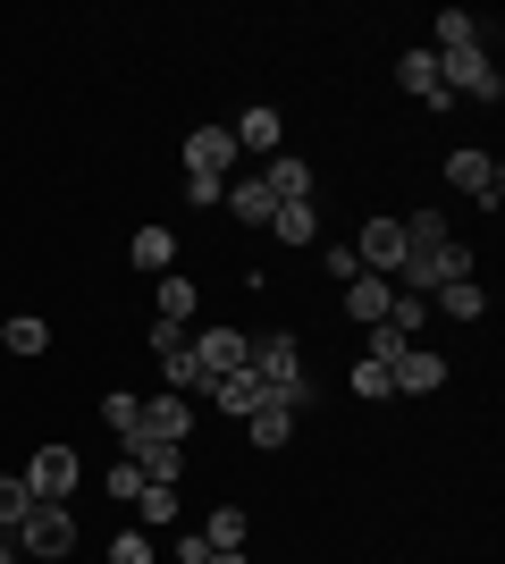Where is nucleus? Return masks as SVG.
I'll return each instance as SVG.
<instances>
[{"instance_id":"b1692460","label":"nucleus","mask_w":505,"mask_h":564,"mask_svg":"<svg viewBox=\"0 0 505 564\" xmlns=\"http://www.w3.org/2000/svg\"><path fill=\"white\" fill-rule=\"evenodd\" d=\"M152 304H161V321H177V329H186V321H194V279L161 270V286H152Z\"/></svg>"},{"instance_id":"9b49d317","label":"nucleus","mask_w":505,"mask_h":564,"mask_svg":"<svg viewBox=\"0 0 505 564\" xmlns=\"http://www.w3.org/2000/svg\"><path fill=\"white\" fill-rule=\"evenodd\" d=\"M447 177H455V186L472 194V203H488V212H497V194H505V169L488 161V152H447Z\"/></svg>"},{"instance_id":"412c9836","label":"nucleus","mask_w":505,"mask_h":564,"mask_svg":"<svg viewBox=\"0 0 505 564\" xmlns=\"http://www.w3.org/2000/svg\"><path fill=\"white\" fill-rule=\"evenodd\" d=\"M127 253H135V270H152V279H161V270H177V236H168V228H135V245H127Z\"/></svg>"},{"instance_id":"f3484780","label":"nucleus","mask_w":505,"mask_h":564,"mask_svg":"<svg viewBox=\"0 0 505 564\" xmlns=\"http://www.w3.org/2000/svg\"><path fill=\"white\" fill-rule=\"evenodd\" d=\"M387 304H396V279H371V270H354V295H345V312H354L362 329H380Z\"/></svg>"},{"instance_id":"4468645a","label":"nucleus","mask_w":505,"mask_h":564,"mask_svg":"<svg viewBox=\"0 0 505 564\" xmlns=\"http://www.w3.org/2000/svg\"><path fill=\"white\" fill-rule=\"evenodd\" d=\"M244 438H253V447H287V438H295V404L287 397H262L253 413H244Z\"/></svg>"},{"instance_id":"473e14b6","label":"nucleus","mask_w":505,"mask_h":564,"mask_svg":"<svg viewBox=\"0 0 505 564\" xmlns=\"http://www.w3.org/2000/svg\"><path fill=\"white\" fill-rule=\"evenodd\" d=\"M362 346H371V354H362V362H396V354H405L413 337H396V329H387V321H380V329H362Z\"/></svg>"},{"instance_id":"c85d7f7f","label":"nucleus","mask_w":505,"mask_h":564,"mask_svg":"<svg viewBox=\"0 0 505 564\" xmlns=\"http://www.w3.org/2000/svg\"><path fill=\"white\" fill-rule=\"evenodd\" d=\"M101 422L119 430V438H135V422H144V397H127V388H119V397H101Z\"/></svg>"},{"instance_id":"1a4fd4ad","label":"nucleus","mask_w":505,"mask_h":564,"mask_svg":"<svg viewBox=\"0 0 505 564\" xmlns=\"http://www.w3.org/2000/svg\"><path fill=\"white\" fill-rule=\"evenodd\" d=\"M387 379H396V397H430V388H447V354L405 346L396 362H387Z\"/></svg>"},{"instance_id":"423d86ee","label":"nucleus","mask_w":505,"mask_h":564,"mask_svg":"<svg viewBox=\"0 0 505 564\" xmlns=\"http://www.w3.org/2000/svg\"><path fill=\"white\" fill-rule=\"evenodd\" d=\"M76 480H85V464H76L68 447H34V455H25V489H34V497H51V506H68V497H76Z\"/></svg>"},{"instance_id":"ddd939ff","label":"nucleus","mask_w":505,"mask_h":564,"mask_svg":"<svg viewBox=\"0 0 505 564\" xmlns=\"http://www.w3.org/2000/svg\"><path fill=\"white\" fill-rule=\"evenodd\" d=\"M135 430H144V438H168V447H186V438H194V404L186 397H152Z\"/></svg>"},{"instance_id":"393cba45","label":"nucleus","mask_w":505,"mask_h":564,"mask_svg":"<svg viewBox=\"0 0 505 564\" xmlns=\"http://www.w3.org/2000/svg\"><path fill=\"white\" fill-rule=\"evenodd\" d=\"M0 346H9V354H43V346H51V321L18 312V321H0Z\"/></svg>"},{"instance_id":"0eeeda50","label":"nucleus","mask_w":505,"mask_h":564,"mask_svg":"<svg viewBox=\"0 0 505 564\" xmlns=\"http://www.w3.org/2000/svg\"><path fill=\"white\" fill-rule=\"evenodd\" d=\"M354 270H371V279L405 270V219H362V236H354Z\"/></svg>"},{"instance_id":"f8f14e48","label":"nucleus","mask_w":505,"mask_h":564,"mask_svg":"<svg viewBox=\"0 0 505 564\" xmlns=\"http://www.w3.org/2000/svg\"><path fill=\"white\" fill-rule=\"evenodd\" d=\"M396 85H405L421 110H447V76H438V51H405V59H396Z\"/></svg>"},{"instance_id":"4be33fe9","label":"nucleus","mask_w":505,"mask_h":564,"mask_svg":"<svg viewBox=\"0 0 505 564\" xmlns=\"http://www.w3.org/2000/svg\"><path fill=\"white\" fill-rule=\"evenodd\" d=\"M270 236H287V245H312V236H320V203H278V212H270Z\"/></svg>"},{"instance_id":"dca6fc26","label":"nucleus","mask_w":505,"mask_h":564,"mask_svg":"<svg viewBox=\"0 0 505 564\" xmlns=\"http://www.w3.org/2000/svg\"><path fill=\"white\" fill-rule=\"evenodd\" d=\"M228 135H237V152H287V127H278V110H244L237 127H228Z\"/></svg>"},{"instance_id":"a211bd4d","label":"nucleus","mask_w":505,"mask_h":564,"mask_svg":"<svg viewBox=\"0 0 505 564\" xmlns=\"http://www.w3.org/2000/svg\"><path fill=\"white\" fill-rule=\"evenodd\" d=\"M211 397H219V413H237V422H244V413H253V404H262L270 388H262V371H253V362H244V371H228V379H219Z\"/></svg>"},{"instance_id":"cd10ccee","label":"nucleus","mask_w":505,"mask_h":564,"mask_svg":"<svg viewBox=\"0 0 505 564\" xmlns=\"http://www.w3.org/2000/svg\"><path fill=\"white\" fill-rule=\"evenodd\" d=\"M25 514H34V489H25V471H18V480H0V531H18Z\"/></svg>"},{"instance_id":"6e6552de","label":"nucleus","mask_w":505,"mask_h":564,"mask_svg":"<svg viewBox=\"0 0 505 564\" xmlns=\"http://www.w3.org/2000/svg\"><path fill=\"white\" fill-rule=\"evenodd\" d=\"M127 464L144 471L152 489H177V480H186V447H168V438H144V430L127 438Z\"/></svg>"},{"instance_id":"7c9ffc66","label":"nucleus","mask_w":505,"mask_h":564,"mask_svg":"<svg viewBox=\"0 0 505 564\" xmlns=\"http://www.w3.org/2000/svg\"><path fill=\"white\" fill-rule=\"evenodd\" d=\"M354 397H362V404L396 397V379H387V362H354Z\"/></svg>"},{"instance_id":"aec40b11","label":"nucleus","mask_w":505,"mask_h":564,"mask_svg":"<svg viewBox=\"0 0 505 564\" xmlns=\"http://www.w3.org/2000/svg\"><path fill=\"white\" fill-rule=\"evenodd\" d=\"M228 212H237L244 228H270V212H278V203H270L262 177H237V186H228Z\"/></svg>"},{"instance_id":"2eb2a0df","label":"nucleus","mask_w":505,"mask_h":564,"mask_svg":"<svg viewBox=\"0 0 505 564\" xmlns=\"http://www.w3.org/2000/svg\"><path fill=\"white\" fill-rule=\"evenodd\" d=\"M228 161H237V135H228V127H194V135H186V169L228 177Z\"/></svg>"},{"instance_id":"5701e85b","label":"nucleus","mask_w":505,"mask_h":564,"mask_svg":"<svg viewBox=\"0 0 505 564\" xmlns=\"http://www.w3.org/2000/svg\"><path fill=\"white\" fill-rule=\"evenodd\" d=\"M430 34H438L430 51H472V43H481V18H472V9H438Z\"/></svg>"},{"instance_id":"c9c22d12","label":"nucleus","mask_w":505,"mask_h":564,"mask_svg":"<svg viewBox=\"0 0 505 564\" xmlns=\"http://www.w3.org/2000/svg\"><path fill=\"white\" fill-rule=\"evenodd\" d=\"M211 564H244V547H228V556H211Z\"/></svg>"},{"instance_id":"f257e3e1","label":"nucleus","mask_w":505,"mask_h":564,"mask_svg":"<svg viewBox=\"0 0 505 564\" xmlns=\"http://www.w3.org/2000/svg\"><path fill=\"white\" fill-rule=\"evenodd\" d=\"M472 279V245L463 236H438V245H405V270H396V286L405 295H438V286Z\"/></svg>"},{"instance_id":"f03ea898","label":"nucleus","mask_w":505,"mask_h":564,"mask_svg":"<svg viewBox=\"0 0 505 564\" xmlns=\"http://www.w3.org/2000/svg\"><path fill=\"white\" fill-rule=\"evenodd\" d=\"M253 371H262L270 397H287L295 413L312 404V379H304V354H295V337H253Z\"/></svg>"},{"instance_id":"c756f323","label":"nucleus","mask_w":505,"mask_h":564,"mask_svg":"<svg viewBox=\"0 0 505 564\" xmlns=\"http://www.w3.org/2000/svg\"><path fill=\"white\" fill-rule=\"evenodd\" d=\"M101 489L119 497V506H135V497H144V471H135V464H127V455H119V464L101 471Z\"/></svg>"},{"instance_id":"bb28decb","label":"nucleus","mask_w":505,"mask_h":564,"mask_svg":"<svg viewBox=\"0 0 505 564\" xmlns=\"http://www.w3.org/2000/svg\"><path fill=\"white\" fill-rule=\"evenodd\" d=\"M135 514H144L152 531H168V522L186 514V497H177V489H152V480H144V497H135Z\"/></svg>"},{"instance_id":"72a5a7b5","label":"nucleus","mask_w":505,"mask_h":564,"mask_svg":"<svg viewBox=\"0 0 505 564\" xmlns=\"http://www.w3.org/2000/svg\"><path fill=\"white\" fill-rule=\"evenodd\" d=\"M110 564H152V540L144 531H119V540H110Z\"/></svg>"},{"instance_id":"39448f33","label":"nucleus","mask_w":505,"mask_h":564,"mask_svg":"<svg viewBox=\"0 0 505 564\" xmlns=\"http://www.w3.org/2000/svg\"><path fill=\"white\" fill-rule=\"evenodd\" d=\"M253 362V337L244 329H194V371H202V397H211L228 371H244Z\"/></svg>"},{"instance_id":"a878e982","label":"nucleus","mask_w":505,"mask_h":564,"mask_svg":"<svg viewBox=\"0 0 505 564\" xmlns=\"http://www.w3.org/2000/svg\"><path fill=\"white\" fill-rule=\"evenodd\" d=\"M430 304H447L455 321H481V312H488V295H481V279H455V286H438Z\"/></svg>"},{"instance_id":"6ab92c4d","label":"nucleus","mask_w":505,"mask_h":564,"mask_svg":"<svg viewBox=\"0 0 505 564\" xmlns=\"http://www.w3.org/2000/svg\"><path fill=\"white\" fill-rule=\"evenodd\" d=\"M253 540V522H244V506H211V522H202V547L211 556H228V547Z\"/></svg>"},{"instance_id":"2f4dec72","label":"nucleus","mask_w":505,"mask_h":564,"mask_svg":"<svg viewBox=\"0 0 505 564\" xmlns=\"http://www.w3.org/2000/svg\"><path fill=\"white\" fill-rule=\"evenodd\" d=\"M186 203H194V212H211V203H228V177H202V169H186Z\"/></svg>"},{"instance_id":"7ed1b4c3","label":"nucleus","mask_w":505,"mask_h":564,"mask_svg":"<svg viewBox=\"0 0 505 564\" xmlns=\"http://www.w3.org/2000/svg\"><path fill=\"white\" fill-rule=\"evenodd\" d=\"M68 547H76V514H68V506H51V497H34V514H25L18 522V556H68Z\"/></svg>"},{"instance_id":"20e7f679","label":"nucleus","mask_w":505,"mask_h":564,"mask_svg":"<svg viewBox=\"0 0 505 564\" xmlns=\"http://www.w3.org/2000/svg\"><path fill=\"white\" fill-rule=\"evenodd\" d=\"M438 76H447V101H455V94L497 101V94H505V76H497V59H488V43H472V51H438Z\"/></svg>"},{"instance_id":"9d476101","label":"nucleus","mask_w":505,"mask_h":564,"mask_svg":"<svg viewBox=\"0 0 505 564\" xmlns=\"http://www.w3.org/2000/svg\"><path fill=\"white\" fill-rule=\"evenodd\" d=\"M262 186H270V203H320L312 161H287V152H270V161H262Z\"/></svg>"},{"instance_id":"f704fd0d","label":"nucleus","mask_w":505,"mask_h":564,"mask_svg":"<svg viewBox=\"0 0 505 564\" xmlns=\"http://www.w3.org/2000/svg\"><path fill=\"white\" fill-rule=\"evenodd\" d=\"M0 564H18V531H0Z\"/></svg>"}]
</instances>
